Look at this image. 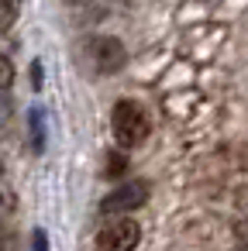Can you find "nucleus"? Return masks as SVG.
<instances>
[{
	"label": "nucleus",
	"mask_w": 248,
	"mask_h": 251,
	"mask_svg": "<svg viewBox=\"0 0 248 251\" xmlns=\"http://www.w3.org/2000/svg\"><path fill=\"white\" fill-rule=\"evenodd\" d=\"M148 182H124L121 189H114L104 203H100V210L104 213H131V210H138V206H145L148 203Z\"/></svg>",
	"instance_id": "obj_4"
},
{
	"label": "nucleus",
	"mask_w": 248,
	"mask_h": 251,
	"mask_svg": "<svg viewBox=\"0 0 248 251\" xmlns=\"http://www.w3.org/2000/svg\"><path fill=\"white\" fill-rule=\"evenodd\" d=\"M18 21V0H0V31H7Z\"/></svg>",
	"instance_id": "obj_6"
},
{
	"label": "nucleus",
	"mask_w": 248,
	"mask_h": 251,
	"mask_svg": "<svg viewBox=\"0 0 248 251\" xmlns=\"http://www.w3.org/2000/svg\"><path fill=\"white\" fill-rule=\"evenodd\" d=\"M11 79H14V69H11V62L0 55V90L4 86H11Z\"/></svg>",
	"instance_id": "obj_8"
},
{
	"label": "nucleus",
	"mask_w": 248,
	"mask_h": 251,
	"mask_svg": "<svg viewBox=\"0 0 248 251\" xmlns=\"http://www.w3.org/2000/svg\"><path fill=\"white\" fill-rule=\"evenodd\" d=\"M86 59H90V66L97 73H117L124 66L128 52H124V45L117 38H93L86 45Z\"/></svg>",
	"instance_id": "obj_3"
},
{
	"label": "nucleus",
	"mask_w": 248,
	"mask_h": 251,
	"mask_svg": "<svg viewBox=\"0 0 248 251\" xmlns=\"http://www.w3.org/2000/svg\"><path fill=\"white\" fill-rule=\"evenodd\" d=\"M14 203H18V196H14V186L7 182V176H4V172H0V220H4V217H11Z\"/></svg>",
	"instance_id": "obj_5"
},
{
	"label": "nucleus",
	"mask_w": 248,
	"mask_h": 251,
	"mask_svg": "<svg viewBox=\"0 0 248 251\" xmlns=\"http://www.w3.org/2000/svg\"><path fill=\"white\" fill-rule=\"evenodd\" d=\"M241 251H248V244H245V248H241Z\"/></svg>",
	"instance_id": "obj_11"
},
{
	"label": "nucleus",
	"mask_w": 248,
	"mask_h": 251,
	"mask_svg": "<svg viewBox=\"0 0 248 251\" xmlns=\"http://www.w3.org/2000/svg\"><path fill=\"white\" fill-rule=\"evenodd\" d=\"M31 251H49V237H45V230H35V234H31Z\"/></svg>",
	"instance_id": "obj_9"
},
{
	"label": "nucleus",
	"mask_w": 248,
	"mask_h": 251,
	"mask_svg": "<svg viewBox=\"0 0 248 251\" xmlns=\"http://www.w3.org/2000/svg\"><path fill=\"white\" fill-rule=\"evenodd\" d=\"M110 131H114V141H117L121 148H135V145H141V141L148 138L152 124H148V114H145L138 103L121 100V103H114Z\"/></svg>",
	"instance_id": "obj_1"
},
{
	"label": "nucleus",
	"mask_w": 248,
	"mask_h": 251,
	"mask_svg": "<svg viewBox=\"0 0 248 251\" xmlns=\"http://www.w3.org/2000/svg\"><path fill=\"white\" fill-rule=\"evenodd\" d=\"M110 169H107V176H121L124 172V158H117V155H110V162H107Z\"/></svg>",
	"instance_id": "obj_10"
},
{
	"label": "nucleus",
	"mask_w": 248,
	"mask_h": 251,
	"mask_svg": "<svg viewBox=\"0 0 248 251\" xmlns=\"http://www.w3.org/2000/svg\"><path fill=\"white\" fill-rule=\"evenodd\" d=\"M0 251H7V248H0Z\"/></svg>",
	"instance_id": "obj_12"
},
{
	"label": "nucleus",
	"mask_w": 248,
	"mask_h": 251,
	"mask_svg": "<svg viewBox=\"0 0 248 251\" xmlns=\"http://www.w3.org/2000/svg\"><path fill=\"white\" fill-rule=\"evenodd\" d=\"M31 138H35V148L42 151V110H31Z\"/></svg>",
	"instance_id": "obj_7"
},
{
	"label": "nucleus",
	"mask_w": 248,
	"mask_h": 251,
	"mask_svg": "<svg viewBox=\"0 0 248 251\" xmlns=\"http://www.w3.org/2000/svg\"><path fill=\"white\" fill-rule=\"evenodd\" d=\"M141 241V227L128 217L107 220L97 234V251H135V244Z\"/></svg>",
	"instance_id": "obj_2"
}]
</instances>
